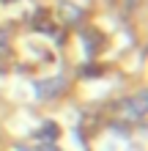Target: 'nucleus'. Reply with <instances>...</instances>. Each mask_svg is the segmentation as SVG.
<instances>
[{
	"instance_id": "f257e3e1",
	"label": "nucleus",
	"mask_w": 148,
	"mask_h": 151,
	"mask_svg": "<svg viewBox=\"0 0 148 151\" xmlns=\"http://www.w3.org/2000/svg\"><path fill=\"white\" fill-rule=\"evenodd\" d=\"M118 110H121V115L129 118V121H140L143 115H145V93H137L134 99L118 102Z\"/></svg>"
},
{
	"instance_id": "f03ea898",
	"label": "nucleus",
	"mask_w": 148,
	"mask_h": 151,
	"mask_svg": "<svg viewBox=\"0 0 148 151\" xmlns=\"http://www.w3.org/2000/svg\"><path fill=\"white\" fill-rule=\"evenodd\" d=\"M63 88H66V80L63 77H52V80H41V83H36V93L41 96V99H55Z\"/></svg>"
},
{
	"instance_id": "7ed1b4c3",
	"label": "nucleus",
	"mask_w": 148,
	"mask_h": 151,
	"mask_svg": "<svg viewBox=\"0 0 148 151\" xmlns=\"http://www.w3.org/2000/svg\"><path fill=\"white\" fill-rule=\"evenodd\" d=\"M58 137V127H55V124H44V127H41L39 129V140H41V143H52V140H55Z\"/></svg>"
},
{
	"instance_id": "20e7f679",
	"label": "nucleus",
	"mask_w": 148,
	"mask_h": 151,
	"mask_svg": "<svg viewBox=\"0 0 148 151\" xmlns=\"http://www.w3.org/2000/svg\"><path fill=\"white\" fill-rule=\"evenodd\" d=\"M102 74V66H82L80 69V77H99Z\"/></svg>"
},
{
	"instance_id": "39448f33",
	"label": "nucleus",
	"mask_w": 148,
	"mask_h": 151,
	"mask_svg": "<svg viewBox=\"0 0 148 151\" xmlns=\"http://www.w3.org/2000/svg\"><path fill=\"white\" fill-rule=\"evenodd\" d=\"M6 47H8V33L0 28V50H6Z\"/></svg>"
},
{
	"instance_id": "423d86ee",
	"label": "nucleus",
	"mask_w": 148,
	"mask_h": 151,
	"mask_svg": "<svg viewBox=\"0 0 148 151\" xmlns=\"http://www.w3.org/2000/svg\"><path fill=\"white\" fill-rule=\"evenodd\" d=\"M3 3H14V0H3Z\"/></svg>"
}]
</instances>
